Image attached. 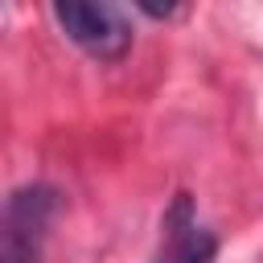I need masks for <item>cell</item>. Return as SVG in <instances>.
Instances as JSON below:
<instances>
[{
    "label": "cell",
    "mask_w": 263,
    "mask_h": 263,
    "mask_svg": "<svg viewBox=\"0 0 263 263\" xmlns=\"http://www.w3.org/2000/svg\"><path fill=\"white\" fill-rule=\"evenodd\" d=\"M58 201H62V193L45 181L21 185L4 197V205H0V263H41Z\"/></svg>",
    "instance_id": "6da1fadb"
},
{
    "label": "cell",
    "mask_w": 263,
    "mask_h": 263,
    "mask_svg": "<svg viewBox=\"0 0 263 263\" xmlns=\"http://www.w3.org/2000/svg\"><path fill=\"white\" fill-rule=\"evenodd\" d=\"M53 16L62 25V33L82 45L90 58L115 62L127 53L132 45V25L123 21V12L115 4H86V0H62L53 4Z\"/></svg>",
    "instance_id": "7a4b0ae2"
},
{
    "label": "cell",
    "mask_w": 263,
    "mask_h": 263,
    "mask_svg": "<svg viewBox=\"0 0 263 263\" xmlns=\"http://www.w3.org/2000/svg\"><path fill=\"white\" fill-rule=\"evenodd\" d=\"M160 230H164V242H160V255H156L152 263H214L218 238H214L205 226L193 222V201H189L185 193H181V197L173 201V210L164 214Z\"/></svg>",
    "instance_id": "3957f363"
},
{
    "label": "cell",
    "mask_w": 263,
    "mask_h": 263,
    "mask_svg": "<svg viewBox=\"0 0 263 263\" xmlns=\"http://www.w3.org/2000/svg\"><path fill=\"white\" fill-rule=\"evenodd\" d=\"M140 12H148V16H173L177 8H173V4H164V8H156V4H140Z\"/></svg>",
    "instance_id": "277c9868"
}]
</instances>
